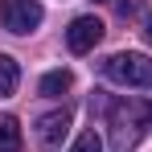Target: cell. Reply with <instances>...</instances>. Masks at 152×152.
I'll use <instances>...</instances> for the list:
<instances>
[{
  "mask_svg": "<svg viewBox=\"0 0 152 152\" xmlns=\"http://www.w3.org/2000/svg\"><path fill=\"white\" fill-rule=\"evenodd\" d=\"M107 127H111V152H136L152 127V103L148 99H119L107 107Z\"/></svg>",
  "mask_w": 152,
  "mask_h": 152,
  "instance_id": "cell-1",
  "label": "cell"
},
{
  "mask_svg": "<svg viewBox=\"0 0 152 152\" xmlns=\"http://www.w3.org/2000/svg\"><path fill=\"white\" fill-rule=\"evenodd\" d=\"M103 74L119 86H152V58L148 53H111L103 62Z\"/></svg>",
  "mask_w": 152,
  "mask_h": 152,
  "instance_id": "cell-2",
  "label": "cell"
},
{
  "mask_svg": "<svg viewBox=\"0 0 152 152\" xmlns=\"http://www.w3.org/2000/svg\"><path fill=\"white\" fill-rule=\"evenodd\" d=\"M45 21V8L37 0H0V25L8 33H33Z\"/></svg>",
  "mask_w": 152,
  "mask_h": 152,
  "instance_id": "cell-3",
  "label": "cell"
},
{
  "mask_svg": "<svg viewBox=\"0 0 152 152\" xmlns=\"http://www.w3.org/2000/svg\"><path fill=\"white\" fill-rule=\"evenodd\" d=\"M99 41H103V21H99V17H74V21H70L66 45H70L74 53H91Z\"/></svg>",
  "mask_w": 152,
  "mask_h": 152,
  "instance_id": "cell-4",
  "label": "cell"
},
{
  "mask_svg": "<svg viewBox=\"0 0 152 152\" xmlns=\"http://www.w3.org/2000/svg\"><path fill=\"white\" fill-rule=\"evenodd\" d=\"M70 136V111H45L37 119V144L41 148H62V140Z\"/></svg>",
  "mask_w": 152,
  "mask_h": 152,
  "instance_id": "cell-5",
  "label": "cell"
},
{
  "mask_svg": "<svg viewBox=\"0 0 152 152\" xmlns=\"http://www.w3.org/2000/svg\"><path fill=\"white\" fill-rule=\"evenodd\" d=\"M0 152H21V124L12 115H0Z\"/></svg>",
  "mask_w": 152,
  "mask_h": 152,
  "instance_id": "cell-6",
  "label": "cell"
},
{
  "mask_svg": "<svg viewBox=\"0 0 152 152\" xmlns=\"http://www.w3.org/2000/svg\"><path fill=\"white\" fill-rule=\"evenodd\" d=\"M70 86H74V74H70V70H50V74L41 78V95H66V91H70Z\"/></svg>",
  "mask_w": 152,
  "mask_h": 152,
  "instance_id": "cell-7",
  "label": "cell"
},
{
  "mask_svg": "<svg viewBox=\"0 0 152 152\" xmlns=\"http://www.w3.org/2000/svg\"><path fill=\"white\" fill-rule=\"evenodd\" d=\"M17 82H21L17 62H12L8 53H0V95H12V91H17Z\"/></svg>",
  "mask_w": 152,
  "mask_h": 152,
  "instance_id": "cell-8",
  "label": "cell"
},
{
  "mask_svg": "<svg viewBox=\"0 0 152 152\" xmlns=\"http://www.w3.org/2000/svg\"><path fill=\"white\" fill-rule=\"evenodd\" d=\"M70 152H103V144H99L95 132H82V136L74 140V148H70Z\"/></svg>",
  "mask_w": 152,
  "mask_h": 152,
  "instance_id": "cell-9",
  "label": "cell"
},
{
  "mask_svg": "<svg viewBox=\"0 0 152 152\" xmlns=\"http://www.w3.org/2000/svg\"><path fill=\"white\" fill-rule=\"evenodd\" d=\"M119 17H140V0H119Z\"/></svg>",
  "mask_w": 152,
  "mask_h": 152,
  "instance_id": "cell-10",
  "label": "cell"
},
{
  "mask_svg": "<svg viewBox=\"0 0 152 152\" xmlns=\"http://www.w3.org/2000/svg\"><path fill=\"white\" fill-rule=\"evenodd\" d=\"M144 33H148V41H152V21H148V29H144Z\"/></svg>",
  "mask_w": 152,
  "mask_h": 152,
  "instance_id": "cell-11",
  "label": "cell"
}]
</instances>
